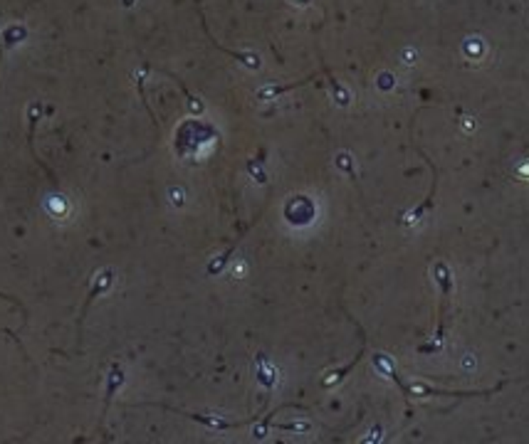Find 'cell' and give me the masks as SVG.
<instances>
[{"label": "cell", "instance_id": "cell-7", "mask_svg": "<svg viewBox=\"0 0 529 444\" xmlns=\"http://www.w3.org/2000/svg\"><path fill=\"white\" fill-rule=\"evenodd\" d=\"M420 151V148H418ZM420 156L426 158V163H431V168H433V188H431V193H428V198L423 203H420L418 207H415L411 215H406V225H415V222H420V217L426 215V212H431V207H433V193H436V185H438V168H436V163L431 161V158L426 156V151H420Z\"/></svg>", "mask_w": 529, "mask_h": 444}, {"label": "cell", "instance_id": "cell-2", "mask_svg": "<svg viewBox=\"0 0 529 444\" xmlns=\"http://www.w3.org/2000/svg\"><path fill=\"white\" fill-rule=\"evenodd\" d=\"M436 276H438V284H440V309H438V331L436 336H433L431 343L426 346H420L418 351L420 353H436L438 348L443 346V338H445V319H447V303H450V289H453V279H450V271L443 262L436 264Z\"/></svg>", "mask_w": 529, "mask_h": 444}, {"label": "cell", "instance_id": "cell-11", "mask_svg": "<svg viewBox=\"0 0 529 444\" xmlns=\"http://www.w3.org/2000/svg\"><path fill=\"white\" fill-rule=\"evenodd\" d=\"M337 163H339V168H344L346 173L351 175V178L356 180V173H354V168H351V158L346 156V153H339V156H337Z\"/></svg>", "mask_w": 529, "mask_h": 444}, {"label": "cell", "instance_id": "cell-13", "mask_svg": "<svg viewBox=\"0 0 529 444\" xmlns=\"http://www.w3.org/2000/svg\"><path fill=\"white\" fill-rule=\"evenodd\" d=\"M134 6V0H124V8H131Z\"/></svg>", "mask_w": 529, "mask_h": 444}, {"label": "cell", "instance_id": "cell-9", "mask_svg": "<svg viewBox=\"0 0 529 444\" xmlns=\"http://www.w3.org/2000/svg\"><path fill=\"white\" fill-rule=\"evenodd\" d=\"M40 111H43V106H40V104H33V106H30V116H28V119H30V134H28V146H30V153H33V158H35V161H38V163H40V168H43V171H45V173H47V175H49V180H52V185H55V188H57V178H55V173H52V171H49V168H47V166H45V163H43V161H40V158H38V153H35V143H33V138H35V126H38V119H40Z\"/></svg>", "mask_w": 529, "mask_h": 444}, {"label": "cell", "instance_id": "cell-1", "mask_svg": "<svg viewBox=\"0 0 529 444\" xmlns=\"http://www.w3.org/2000/svg\"><path fill=\"white\" fill-rule=\"evenodd\" d=\"M374 363H376L381 370H386V375L399 385L406 397H485V395H492V393L502 390V388L507 385V380H502V383H497L495 388H490V390H433V388H408V385L401 380V375L396 373V368H393V363L386 356H381V353L374 356Z\"/></svg>", "mask_w": 529, "mask_h": 444}, {"label": "cell", "instance_id": "cell-12", "mask_svg": "<svg viewBox=\"0 0 529 444\" xmlns=\"http://www.w3.org/2000/svg\"><path fill=\"white\" fill-rule=\"evenodd\" d=\"M0 299H6V301H13V303H15L17 309L22 311V326L28 324V309H25V306H22V301H20V299H15V296H8V294H3V292H0Z\"/></svg>", "mask_w": 529, "mask_h": 444}, {"label": "cell", "instance_id": "cell-10", "mask_svg": "<svg viewBox=\"0 0 529 444\" xmlns=\"http://www.w3.org/2000/svg\"><path fill=\"white\" fill-rule=\"evenodd\" d=\"M171 79H176V84H178V87H181V89H183V94H186V99H188V106H191V111H193V114H201V111H203V104H201V102H198V99H196V97H193V94H191V92H188V89H186V87H183V81H181V79H178V77H171Z\"/></svg>", "mask_w": 529, "mask_h": 444}, {"label": "cell", "instance_id": "cell-4", "mask_svg": "<svg viewBox=\"0 0 529 444\" xmlns=\"http://www.w3.org/2000/svg\"><path fill=\"white\" fill-rule=\"evenodd\" d=\"M112 282H114V271L112 269H104L97 274V282H94V287L89 289L87 299H84V303H82V311H79V324H77V336H79V341H82V324H84V316H87L89 306H92V301L99 296V294H104L112 287Z\"/></svg>", "mask_w": 529, "mask_h": 444}, {"label": "cell", "instance_id": "cell-5", "mask_svg": "<svg viewBox=\"0 0 529 444\" xmlns=\"http://www.w3.org/2000/svg\"><path fill=\"white\" fill-rule=\"evenodd\" d=\"M124 383V373H121V365L119 363H112V370H109V383H107V395H104V407H102V418H99V432L104 427V418H107V412H109V405L114 400L116 390H119V385Z\"/></svg>", "mask_w": 529, "mask_h": 444}, {"label": "cell", "instance_id": "cell-14", "mask_svg": "<svg viewBox=\"0 0 529 444\" xmlns=\"http://www.w3.org/2000/svg\"><path fill=\"white\" fill-rule=\"evenodd\" d=\"M295 3H300V6H307V3H309V0H295Z\"/></svg>", "mask_w": 529, "mask_h": 444}, {"label": "cell", "instance_id": "cell-8", "mask_svg": "<svg viewBox=\"0 0 529 444\" xmlns=\"http://www.w3.org/2000/svg\"><path fill=\"white\" fill-rule=\"evenodd\" d=\"M349 319L354 321L356 331H359V336H361V351H359V356H356L354 360H351V363L346 365V368H342V370H337V373H332V378H324V380H322V388H332V385L342 383V380L346 378V375H349V370L354 368L356 363H359V360H361V356H364V351H366V336H364V328H361V326L356 324V319H354V316H349Z\"/></svg>", "mask_w": 529, "mask_h": 444}, {"label": "cell", "instance_id": "cell-6", "mask_svg": "<svg viewBox=\"0 0 529 444\" xmlns=\"http://www.w3.org/2000/svg\"><path fill=\"white\" fill-rule=\"evenodd\" d=\"M262 212H265V207H262V210L257 212V217H255V220L250 222V225H245V228L240 230V235H238V237H235V242L230 244L228 249H225L223 255H220L218 260H213V262H210V264H208V274H210V276H215V274H220V271L225 269V264H228V262H230V257H233L235 247H238V242H240V239H243V235H245V232H250V228H252V225H257V220H260V217H262Z\"/></svg>", "mask_w": 529, "mask_h": 444}, {"label": "cell", "instance_id": "cell-3", "mask_svg": "<svg viewBox=\"0 0 529 444\" xmlns=\"http://www.w3.org/2000/svg\"><path fill=\"white\" fill-rule=\"evenodd\" d=\"M153 407H161V410H171L176 415H186L188 420H196V422L206 425V427H213V429H238V427H245V425L255 422L257 418H250V420H240V422H228V420H220V418H208V415H196V412H183V410H176V407H169V405H158V402H151Z\"/></svg>", "mask_w": 529, "mask_h": 444}]
</instances>
